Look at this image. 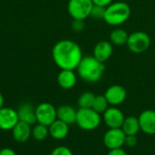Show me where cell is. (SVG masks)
<instances>
[{
    "instance_id": "1",
    "label": "cell",
    "mask_w": 155,
    "mask_h": 155,
    "mask_svg": "<svg viewBox=\"0 0 155 155\" xmlns=\"http://www.w3.org/2000/svg\"><path fill=\"white\" fill-rule=\"evenodd\" d=\"M54 62L61 70H74L83 59V52L78 44L72 40L57 42L52 50Z\"/></svg>"
},
{
    "instance_id": "2",
    "label": "cell",
    "mask_w": 155,
    "mask_h": 155,
    "mask_svg": "<svg viewBox=\"0 0 155 155\" xmlns=\"http://www.w3.org/2000/svg\"><path fill=\"white\" fill-rule=\"evenodd\" d=\"M77 69L79 76L85 82L93 84L99 82L103 77L105 66L104 63L98 61L93 55L84 56Z\"/></svg>"
},
{
    "instance_id": "3",
    "label": "cell",
    "mask_w": 155,
    "mask_h": 155,
    "mask_svg": "<svg viewBox=\"0 0 155 155\" xmlns=\"http://www.w3.org/2000/svg\"><path fill=\"white\" fill-rule=\"evenodd\" d=\"M131 15V7L125 2H113L105 7L104 20L106 24L118 26L125 23Z\"/></svg>"
},
{
    "instance_id": "4",
    "label": "cell",
    "mask_w": 155,
    "mask_h": 155,
    "mask_svg": "<svg viewBox=\"0 0 155 155\" xmlns=\"http://www.w3.org/2000/svg\"><path fill=\"white\" fill-rule=\"evenodd\" d=\"M75 124L84 131H94L101 124V116L93 108H80L77 111Z\"/></svg>"
},
{
    "instance_id": "5",
    "label": "cell",
    "mask_w": 155,
    "mask_h": 155,
    "mask_svg": "<svg viewBox=\"0 0 155 155\" xmlns=\"http://www.w3.org/2000/svg\"><path fill=\"white\" fill-rule=\"evenodd\" d=\"M93 7L92 0H69L67 10L73 19L84 20L91 15Z\"/></svg>"
},
{
    "instance_id": "6",
    "label": "cell",
    "mask_w": 155,
    "mask_h": 155,
    "mask_svg": "<svg viewBox=\"0 0 155 155\" xmlns=\"http://www.w3.org/2000/svg\"><path fill=\"white\" fill-rule=\"evenodd\" d=\"M126 45L134 54H142L148 50L151 45V38L145 32L136 31L129 35Z\"/></svg>"
},
{
    "instance_id": "7",
    "label": "cell",
    "mask_w": 155,
    "mask_h": 155,
    "mask_svg": "<svg viewBox=\"0 0 155 155\" xmlns=\"http://www.w3.org/2000/svg\"><path fill=\"white\" fill-rule=\"evenodd\" d=\"M36 123L50 126L57 119L56 108L49 103H42L35 107Z\"/></svg>"
},
{
    "instance_id": "8",
    "label": "cell",
    "mask_w": 155,
    "mask_h": 155,
    "mask_svg": "<svg viewBox=\"0 0 155 155\" xmlns=\"http://www.w3.org/2000/svg\"><path fill=\"white\" fill-rule=\"evenodd\" d=\"M126 135L121 128L109 129L104 135V144L109 150L122 148L125 143Z\"/></svg>"
},
{
    "instance_id": "9",
    "label": "cell",
    "mask_w": 155,
    "mask_h": 155,
    "mask_svg": "<svg viewBox=\"0 0 155 155\" xmlns=\"http://www.w3.org/2000/svg\"><path fill=\"white\" fill-rule=\"evenodd\" d=\"M19 122L17 112L9 107L0 109V129L3 131H12Z\"/></svg>"
},
{
    "instance_id": "10",
    "label": "cell",
    "mask_w": 155,
    "mask_h": 155,
    "mask_svg": "<svg viewBox=\"0 0 155 155\" xmlns=\"http://www.w3.org/2000/svg\"><path fill=\"white\" fill-rule=\"evenodd\" d=\"M124 119L125 117L124 113L115 106L109 107L104 113V120L105 124L109 127V129L121 128Z\"/></svg>"
},
{
    "instance_id": "11",
    "label": "cell",
    "mask_w": 155,
    "mask_h": 155,
    "mask_svg": "<svg viewBox=\"0 0 155 155\" xmlns=\"http://www.w3.org/2000/svg\"><path fill=\"white\" fill-rule=\"evenodd\" d=\"M104 96L110 105L117 106L125 101L127 93L124 86L119 85V84H114V85L110 86L106 90Z\"/></svg>"
},
{
    "instance_id": "12",
    "label": "cell",
    "mask_w": 155,
    "mask_h": 155,
    "mask_svg": "<svg viewBox=\"0 0 155 155\" xmlns=\"http://www.w3.org/2000/svg\"><path fill=\"white\" fill-rule=\"evenodd\" d=\"M141 131L146 134H155V111L145 110L138 117Z\"/></svg>"
},
{
    "instance_id": "13",
    "label": "cell",
    "mask_w": 155,
    "mask_h": 155,
    "mask_svg": "<svg viewBox=\"0 0 155 155\" xmlns=\"http://www.w3.org/2000/svg\"><path fill=\"white\" fill-rule=\"evenodd\" d=\"M17 114L19 121L24 122L29 125H34L36 124L35 108L29 103L22 104L17 109Z\"/></svg>"
},
{
    "instance_id": "14",
    "label": "cell",
    "mask_w": 155,
    "mask_h": 155,
    "mask_svg": "<svg viewBox=\"0 0 155 155\" xmlns=\"http://www.w3.org/2000/svg\"><path fill=\"white\" fill-rule=\"evenodd\" d=\"M113 54V44L108 41H100L94 48L93 56L98 61L104 63Z\"/></svg>"
},
{
    "instance_id": "15",
    "label": "cell",
    "mask_w": 155,
    "mask_h": 155,
    "mask_svg": "<svg viewBox=\"0 0 155 155\" xmlns=\"http://www.w3.org/2000/svg\"><path fill=\"white\" fill-rule=\"evenodd\" d=\"M13 138L20 143H25L32 136V128L31 125L19 121L15 126L12 129Z\"/></svg>"
},
{
    "instance_id": "16",
    "label": "cell",
    "mask_w": 155,
    "mask_h": 155,
    "mask_svg": "<svg viewBox=\"0 0 155 155\" xmlns=\"http://www.w3.org/2000/svg\"><path fill=\"white\" fill-rule=\"evenodd\" d=\"M56 112H57V119L63 121L68 125L75 124L77 111L73 106L68 104H64L59 106L56 109Z\"/></svg>"
},
{
    "instance_id": "17",
    "label": "cell",
    "mask_w": 155,
    "mask_h": 155,
    "mask_svg": "<svg viewBox=\"0 0 155 155\" xmlns=\"http://www.w3.org/2000/svg\"><path fill=\"white\" fill-rule=\"evenodd\" d=\"M49 134L55 140H63L69 134V125L56 119L49 127Z\"/></svg>"
},
{
    "instance_id": "18",
    "label": "cell",
    "mask_w": 155,
    "mask_h": 155,
    "mask_svg": "<svg viewBox=\"0 0 155 155\" xmlns=\"http://www.w3.org/2000/svg\"><path fill=\"white\" fill-rule=\"evenodd\" d=\"M77 81L76 74L74 70H61L57 75V83L59 86L63 89L73 88Z\"/></svg>"
},
{
    "instance_id": "19",
    "label": "cell",
    "mask_w": 155,
    "mask_h": 155,
    "mask_svg": "<svg viewBox=\"0 0 155 155\" xmlns=\"http://www.w3.org/2000/svg\"><path fill=\"white\" fill-rule=\"evenodd\" d=\"M121 129L124 131L125 135H136L141 130L139 119L135 116L126 117Z\"/></svg>"
},
{
    "instance_id": "20",
    "label": "cell",
    "mask_w": 155,
    "mask_h": 155,
    "mask_svg": "<svg viewBox=\"0 0 155 155\" xmlns=\"http://www.w3.org/2000/svg\"><path fill=\"white\" fill-rule=\"evenodd\" d=\"M128 37H129V35L125 30H124L122 28H117L111 32L110 42L114 45L122 46V45H126Z\"/></svg>"
},
{
    "instance_id": "21",
    "label": "cell",
    "mask_w": 155,
    "mask_h": 155,
    "mask_svg": "<svg viewBox=\"0 0 155 155\" xmlns=\"http://www.w3.org/2000/svg\"><path fill=\"white\" fill-rule=\"evenodd\" d=\"M49 135V128L44 124L36 123L32 127V137L36 141H44Z\"/></svg>"
},
{
    "instance_id": "22",
    "label": "cell",
    "mask_w": 155,
    "mask_h": 155,
    "mask_svg": "<svg viewBox=\"0 0 155 155\" xmlns=\"http://www.w3.org/2000/svg\"><path fill=\"white\" fill-rule=\"evenodd\" d=\"M92 108L99 114H104L109 108V103L104 95H96Z\"/></svg>"
},
{
    "instance_id": "23",
    "label": "cell",
    "mask_w": 155,
    "mask_h": 155,
    "mask_svg": "<svg viewBox=\"0 0 155 155\" xmlns=\"http://www.w3.org/2000/svg\"><path fill=\"white\" fill-rule=\"evenodd\" d=\"M95 94L91 92L83 93L78 98V105L80 108H92Z\"/></svg>"
},
{
    "instance_id": "24",
    "label": "cell",
    "mask_w": 155,
    "mask_h": 155,
    "mask_svg": "<svg viewBox=\"0 0 155 155\" xmlns=\"http://www.w3.org/2000/svg\"><path fill=\"white\" fill-rule=\"evenodd\" d=\"M104 13H105V7L104 6L94 5V7L92 9L90 16H92V17H94L95 19H104Z\"/></svg>"
},
{
    "instance_id": "25",
    "label": "cell",
    "mask_w": 155,
    "mask_h": 155,
    "mask_svg": "<svg viewBox=\"0 0 155 155\" xmlns=\"http://www.w3.org/2000/svg\"><path fill=\"white\" fill-rule=\"evenodd\" d=\"M50 155H74V153L66 146H58L52 151Z\"/></svg>"
},
{
    "instance_id": "26",
    "label": "cell",
    "mask_w": 155,
    "mask_h": 155,
    "mask_svg": "<svg viewBox=\"0 0 155 155\" xmlns=\"http://www.w3.org/2000/svg\"><path fill=\"white\" fill-rule=\"evenodd\" d=\"M84 20H79V19H74L72 23V28L75 32H81L84 29Z\"/></svg>"
},
{
    "instance_id": "27",
    "label": "cell",
    "mask_w": 155,
    "mask_h": 155,
    "mask_svg": "<svg viewBox=\"0 0 155 155\" xmlns=\"http://www.w3.org/2000/svg\"><path fill=\"white\" fill-rule=\"evenodd\" d=\"M138 143V140L136 138V135H126L125 138V145H127L128 147H134L136 146Z\"/></svg>"
},
{
    "instance_id": "28",
    "label": "cell",
    "mask_w": 155,
    "mask_h": 155,
    "mask_svg": "<svg viewBox=\"0 0 155 155\" xmlns=\"http://www.w3.org/2000/svg\"><path fill=\"white\" fill-rule=\"evenodd\" d=\"M94 5H101V6H108L109 5H111L114 0H92Z\"/></svg>"
},
{
    "instance_id": "29",
    "label": "cell",
    "mask_w": 155,
    "mask_h": 155,
    "mask_svg": "<svg viewBox=\"0 0 155 155\" xmlns=\"http://www.w3.org/2000/svg\"><path fill=\"white\" fill-rule=\"evenodd\" d=\"M107 155H127V153H126V152H125L124 149L119 148V149L110 150Z\"/></svg>"
},
{
    "instance_id": "30",
    "label": "cell",
    "mask_w": 155,
    "mask_h": 155,
    "mask_svg": "<svg viewBox=\"0 0 155 155\" xmlns=\"http://www.w3.org/2000/svg\"><path fill=\"white\" fill-rule=\"evenodd\" d=\"M0 155H16V153L13 149L6 147V148L0 149Z\"/></svg>"
},
{
    "instance_id": "31",
    "label": "cell",
    "mask_w": 155,
    "mask_h": 155,
    "mask_svg": "<svg viewBox=\"0 0 155 155\" xmlns=\"http://www.w3.org/2000/svg\"><path fill=\"white\" fill-rule=\"evenodd\" d=\"M4 97H3V95H2V94L0 93V109L2 108V107H4Z\"/></svg>"
}]
</instances>
